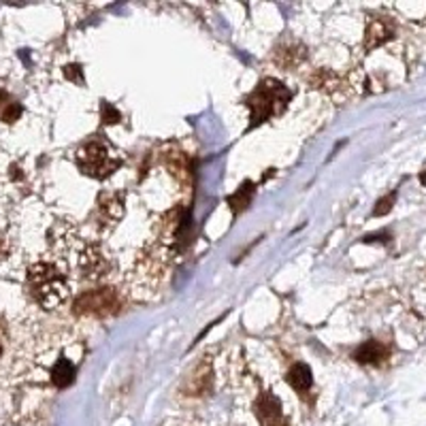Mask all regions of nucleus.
<instances>
[{
  "label": "nucleus",
  "instance_id": "obj_1",
  "mask_svg": "<svg viewBox=\"0 0 426 426\" xmlns=\"http://www.w3.org/2000/svg\"><path fill=\"white\" fill-rule=\"evenodd\" d=\"M26 284L32 299L45 309H55L68 299V286L64 282V275L49 262L32 265L28 269Z\"/></svg>",
  "mask_w": 426,
  "mask_h": 426
},
{
  "label": "nucleus",
  "instance_id": "obj_2",
  "mask_svg": "<svg viewBox=\"0 0 426 426\" xmlns=\"http://www.w3.org/2000/svg\"><path fill=\"white\" fill-rule=\"evenodd\" d=\"M288 100H290V92L279 81H275V79L262 81L247 100V107L252 109V119H254L252 126H258L265 119L279 115L286 109Z\"/></svg>",
  "mask_w": 426,
  "mask_h": 426
},
{
  "label": "nucleus",
  "instance_id": "obj_3",
  "mask_svg": "<svg viewBox=\"0 0 426 426\" xmlns=\"http://www.w3.org/2000/svg\"><path fill=\"white\" fill-rule=\"evenodd\" d=\"M77 164L85 175L96 177V179L109 177L119 166V162H115L109 149L98 141H90L77 151Z\"/></svg>",
  "mask_w": 426,
  "mask_h": 426
},
{
  "label": "nucleus",
  "instance_id": "obj_4",
  "mask_svg": "<svg viewBox=\"0 0 426 426\" xmlns=\"http://www.w3.org/2000/svg\"><path fill=\"white\" fill-rule=\"evenodd\" d=\"M117 305L119 301L113 290H90L77 299L75 311L81 316H111Z\"/></svg>",
  "mask_w": 426,
  "mask_h": 426
},
{
  "label": "nucleus",
  "instance_id": "obj_5",
  "mask_svg": "<svg viewBox=\"0 0 426 426\" xmlns=\"http://www.w3.org/2000/svg\"><path fill=\"white\" fill-rule=\"evenodd\" d=\"M254 414L262 426H288L284 412H282V401L273 393H262L256 399Z\"/></svg>",
  "mask_w": 426,
  "mask_h": 426
},
{
  "label": "nucleus",
  "instance_id": "obj_6",
  "mask_svg": "<svg viewBox=\"0 0 426 426\" xmlns=\"http://www.w3.org/2000/svg\"><path fill=\"white\" fill-rule=\"evenodd\" d=\"M354 358L361 365H382L388 358V348L382 341H365L354 352Z\"/></svg>",
  "mask_w": 426,
  "mask_h": 426
},
{
  "label": "nucleus",
  "instance_id": "obj_7",
  "mask_svg": "<svg viewBox=\"0 0 426 426\" xmlns=\"http://www.w3.org/2000/svg\"><path fill=\"white\" fill-rule=\"evenodd\" d=\"M393 32H395V28L390 26V21H386V19H373L371 23H369V28H367V38H365V45L369 47V49H373V47H380V45H384L388 38H393Z\"/></svg>",
  "mask_w": 426,
  "mask_h": 426
},
{
  "label": "nucleus",
  "instance_id": "obj_8",
  "mask_svg": "<svg viewBox=\"0 0 426 426\" xmlns=\"http://www.w3.org/2000/svg\"><path fill=\"white\" fill-rule=\"evenodd\" d=\"M286 382L301 395V393H307L311 386H314V376H311V369L303 363H297L288 369V376H286Z\"/></svg>",
  "mask_w": 426,
  "mask_h": 426
},
{
  "label": "nucleus",
  "instance_id": "obj_9",
  "mask_svg": "<svg viewBox=\"0 0 426 426\" xmlns=\"http://www.w3.org/2000/svg\"><path fill=\"white\" fill-rule=\"evenodd\" d=\"M75 376H77V371H75V365L68 361V358H58L55 361V365L51 367V384L55 386V388H68L73 382H75Z\"/></svg>",
  "mask_w": 426,
  "mask_h": 426
},
{
  "label": "nucleus",
  "instance_id": "obj_10",
  "mask_svg": "<svg viewBox=\"0 0 426 426\" xmlns=\"http://www.w3.org/2000/svg\"><path fill=\"white\" fill-rule=\"evenodd\" d=\"M98 203H100L102 213L109 215L111 220H119V218H122V213H124L122 196H117V194H102Z\"/></svg>",
  "mask_w": 426,
  "mask_h": 426
},
{
  "label": "nucleus",
  "instance_id": "obj_11",
  "mask_svg": "<svg viewBox=\"0 0 426 426\" xmlns=\"http://www.w3.org/2000/svg\"><path fill=\"white\" fill-rule=\"evenodd\" d=\"M252 192H254V183H243L230 198H228V205L235 213H241L247 205H250V198H252Z\"/></svg>",
  "mask_w": 426,
  "mask_h": 426
},
{
  "label": "nucleus",
  "instance_id": "obj_12",
  "mask_svg": "<svg viewBox=\"0 0 426 426\" xmlns=\"http://www.w3.org/2000/svg\"><path fill=\"white\" fill-rule=\"evenodd\" d=\"M21 113H23V109H21L19 102H6L4 109H2V113H0V119L4 124H13V122H17L21 117Z\"/></svg>",
  "mask_w": 426,
  "mask_h": 426
},
{
  "label": "nucleus",
  "instance_id": "obj_13",
  "mask_svg": "<svg viewBox=\"0 0 426 426\" xmlns=\"http://www.w3.org/2000/svg\"><path fill=\"white\" fill-rule=\"evenodd\" d=\"M100 119L105 124H117L119 122V111L111 102L102 100V105H100Z\"/></svg>",
  "mask_w": 426,
  "mask_h": 426
},
{
  "label": "nucleus",
  "instance_id": "obj_14",
  "mask_svg": "<svg viewBox=\"0 0 426 426\" xmlns=\"http://www.w3.org/2000/svg\"><path fill=\"white\" fill-rule=\"evenodd\" d=\"M64 77L68 79V81H73V83H85L83 81V73H81V66L79 64H68L66 68H64Z\"/></svg>",
  "mask_w": 426,
  "mask_h": 426
},
{
  "label": "nucleus",
  "instance_id": "obj_15",
  "mask_svg": "<svg viewBox=\"0 0 426 426\" xmlns=\"http://www.w3.org/2000/svg\"><path fill=\"white\" fill-rule=\"evenodd\" d=\"M395 198H397V194H388L386 198H382V201L378 203V207L373 209V215H384V213H388V211L393 209Z\"/></svg>",
  "mask_w": 426,
  "mask_h": 426
},
{
  "label": "nucleus",
  "instance_id": "obj_16",
  "mask_svg": "<svg viewBox=\"0 0 426 426\" xmlns=\"http://www.w3.org/2000/svg\"><path fill=\"white\" fill-rule=\"evenodd\" d=\"M6 102H9V94H6V92L0 87V107H2V105H6Z\"/></svg>",
  "mask_w": 426,
  "mask_h": 426
},
{
  "label": "nucleus",
  "instance_id": "obj_17",
  "mask_svg": "<svg viewBox=\"0 0 426 426\" xmlns=\"http://www.w3.org/2000/svg\"><path fill=\"white\" fill-rule=\"evenodd\" d=\"M2 256H4V241L0 239V258H2Z\"/></svg>",
  "mask_w": 426,
  "mask_h": 426
},
{
  "label": "nucleus",
  "instance_id": "obj_18",
  "mask_svg": "<svg viewBox=\"0 0 426 426\" xmlns=\"http://www.w3.org/2000/svg\"><path fill=\"white\" fill-rule=\"evenodd\" d=\"M0 356H2V344H0Z\"/></svg>",
  "mask_w": 426,
  "mask_h": 426
}]
</instances>
